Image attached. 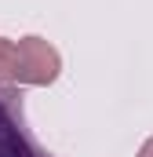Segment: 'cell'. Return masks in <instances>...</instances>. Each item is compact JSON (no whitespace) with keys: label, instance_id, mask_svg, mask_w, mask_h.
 <instances>
[{"label":"cell","instance_id":"6da1fadb","mask_svg":"<svg viewBox=\"0 0 153 157\" xmlns=\"http://www.w3.org/2000/svg\"><path fill=\"white\" fill-rule=\"evenodd\" d=\"M0 157H51L26 132L22 95H15L11 88H0Z\"/></svg>","mask_w":153,"mask_h":157},{"label":"cell","instance_id":"277c9868","mask_svg":"<svg viewBox=\"0 0 153 157\" xmlns=\"http://www.w3.org/2000/svg\"><path fill=\"white\" fill-rule=\"evenodd\" d=\"M139 157H153V139H146V143H142V150H139Z\"/></svg>","mask_w":153,"mask_h":157},{"label":"cell","instance_id":"7a4b0ae2","mask_svg":"<svg viewBox=\"0 0 153 157\" xmlns=\"http://www.w3.org/2000/svg\"><path fill=\"white\" fill-rule=\"evenodd\" d=\"M15 48H18V70H15V80H18V84L47 88V84L58 80L62 55H58L44 37H22Z\"/></svg>","mask_w":153,"mask_h":157},{"label":"cell","instance_id":"3957f363","mask_svg":"<svg viewBox=\"0 0 153 157\" xmlns=\"http://www.w3.org/2000/svg\"><path fill=\"white\" fill-rule=\"evenodd\" d=\"M15 70H18V48H15V40L0 37V88L15 84Z\"/></svg>","mask_w":153,"mask_h":157}]
</instances>
